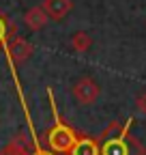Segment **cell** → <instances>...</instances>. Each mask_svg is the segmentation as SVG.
Returning a JSON list of instances; mask_svg holds the SVG:
<instances>
[{"label":"cell","mask_w":146,"mask_h":155,"mask_svg":"<svg viewBox=\"0 0 146 155\" xmlns=\"http://www.w3.org/2000/svg\"><path fill=\"white\" fill-rule=\"evenodd\" d=\"M47 97H49L52 114H54V127L47 131V147H49V151H54V153L65 155V153L71 151L73 144H75L78 134H75V129H73L71 125H67V121L60 116L58 106H56V101H54V93H52V88H47Z\"/></svg>","instance_id":"cell-1"},{"label":"cell","mask_w":146,"mask_h":155,"mask_svg":"<svg viewBox=\"0 0 146 155\" xmlns=\"http://www.w3.org/2000/svg\"><path fill=\"white\" fill-rule=\"evenodd\" d=\"M131 121L133 119H127L116 136L99 142V155H146L144 144L129 134Z\"/></svg>","instance_id":"cell-2"},{"label":"cell","mask_w":146,"mask_h":155,"mask_svg":"<svg viewBox=\"0 0 146 155\" xmlns=\"http://www.w3.org/2000/svg\"><path fill=\"white\" fill-rule=\"evenodd\" d=\"M32 43L28 41V39H24V37H20V35H13L9 41H7V45H5V54H7V61H9V65H22V63H26L28 58L32 56Z\"/></svg>","instance_id":"cell-3"},{"label":"cell","mask_w":146,"mask_h":155,"mask_svg":"<svg viewBox=\"0 0 146 155\" xmlns=\"http://www.w3.org/2000/svg\"><path fill=\"white\" fill-rule=\"evenodd\" d=\"M99 93H101L99 84L93 80V78H88V75L80 78V80L73 84V97H75V99H78L82 106L95 104V101H97V97H99Z\"/></svg>","instance_id":"cell-4"},{"label":"cell","mask_w":146,"mask_h":155,"mask_svg":"<svg viewBox=\"0 0 146 155\" xmlns=\"http://www.w3.org/2000/svg\"><path fill=\"white\" fill-rule=\"evenodd\" d=\"M43 11L47 13L49 19H56V22H60V19H65L71 9H73V2L71 0H43Z\"/></svg>","instance_id":"cell-5"},{"label":"cell","mask_w":146,"mask_h":155,"mask_svg":"<svg viewBox=\"0 0 146 155\" xmlns=\"http://www.w3.org/2000/svg\"><path fill=\"white\" fill-rule=\"evenodd\" d=\"M69 155H99V140L90 136H78Z\"/></svg>","instance_id":"cell-6"},{"label":"cell","mask_w":146,"mask_h":155,"mask_svg":"<svg viewBox=\"0 0 146 155\" xmlns=\"http://www.w3.org/2000/svg\"><path fill=\"white\" fill-rule=\"evenodd\" d=\"M24 22H26V26L30 28V30H41V28H45V24L49 22V17H47V13L43 11V7H32V9H28L26 13H24Z\"/></svg>","instance_id":"cell-7"},{"label":"cell","mask_w":146,"mask_h":155,"mask_svg":"<svg viewBox=\"0 0 146 155\" xmlns=\"http://www.w3.org/2000/svg\"><path fill=\"white\" fill-rule=\"evenodd\" d=\"M90 45H93V39H90V35L84 32V30H78L71 37V48L75 52H80V54H86L90 50Z\"/></svg>","instance_id":"cell-8"},{"label":"cell","mask_w":146,"mask_h":155,"mask_svg":"<svg viewBox=\"0 0 146 155\" xmlns=\"http://www.w3.org/2000/svg\"><path fill=\"white\" fill-rule=\"evenodd\" d=\"M0 155H30L28 149H26V142H24V136H15V138L0 151Z\"/></svg>","instance_id":"cell-9"},{"label":"cell","mask_w":146,"mask_h":155,"mask_svg":"<svg viewBox=\"0 0 146 155\" xmlns=\"http://www.w3.org/2000/svg\"><path fill=\"white\" fill-rule=\"evenodd\" d=\"M15 35V26L9 22V17L0 11V50H5V45H7V41Z\"/></svg>","instance_id":"cell-10"},{"label":"cell","mask_w":146,"mask_h":155,"mask_svg":"<svg viewBox=\"0 0 146 155\" xmlns=\"http://www.w3.org/2000/svg\"><path fill=\"white\" fill-rule=\"evenodd\" d=\"M135 108H138L140 114H146V91L135 97Z\"/></svg>","instance_id":"cell-11"},{"label":"cell","mask_w":146,"mask_h":155,"mask_svg":"<svg viewBox=\"0 0 146 155\" xmlns=\"http://www.w3.org/2000/svg\"><path fill=\"white\" fill-rule=\"evenodd\" d=\"M32 155H52V153H49V151H43V149L39 147V149H34V153H32Z\"/></svg>","instance_id":"cell-12"}]
</instances>
